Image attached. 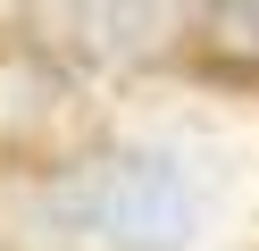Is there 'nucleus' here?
<instances>
[{
    "mask_svg": "<svg viewBox=\"0 0 259 251\" xmlns=\"http://www.w3.org/2000/svg\"><path fill=\"white\" fill-rule=\"evenodd\" d=\"M75 109V84L42 50H0V142H42Z\"/></svg>",
    "mask_w": 259,
    "mask_h": 251,
    "instance_id": "nucleus-3",
    "label": "nucleus"
},
{
    "mask_svg": "<svg viewBox=\"0 0 259 251\" xmlns=\"http://www.w3.org/2000/svg\"><path fill=\"white\" fill-rule=\"evenodd\" d=\"M192 33H201V59H209V67L259 76V0H201Z\"/></svg>",
    "mask_w": 259,
    "mask_h": 251,
    "instance_id": "nucleus-4",
    "label": "nucleus"
},
{
    "mask_svg": "<svg viewBox=\"0 0 259 251\" xmlns=\"http://www.w3.org/2000/svg\"><path fill=\"white\" fill-rule=\"evenodd\" d=\"M192 17H201L192 0H75V9H67V33H75V50H84L92 67L134 76V67L167 59V50L184 42Z\"/></svg>",
    "mask_w": 259,
    "mask_h": 251,
    "instance_id": "nucleus-2",
    "label": "nucleus"
},
{
    "mask_svg": "<svg viewBox=\"0 0 259 251\" xmlns=\"http://www.w3.org/2000/svg\"><path fill=\"white\" fill-rule=\"evenodd\" d=\"M51 209L101 251H184L192 243V184L159 151H92L51 176Z\"/></svg>",
    "mask_w": 259,
    "mask_h": 251,
    "instance_id": "nucleus-1",
    "label": "nucleus"
}]
</instances>
